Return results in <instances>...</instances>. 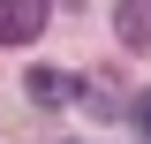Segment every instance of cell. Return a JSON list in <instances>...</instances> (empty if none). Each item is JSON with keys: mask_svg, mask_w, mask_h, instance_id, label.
Here are the masks:
<instances>
[{"mask_svg": "<svg viewBox=\"0 0 151 144\" xmlns=\"http://www.w3.org/2000/svg\"><path fill=\"white\" fill-rule=\"evenodd\" d=\"M136 121H144V137H151V91H144V99H136Z\"/></svg>", "mask_w": 151, "mask_h": 144, "instance_id": "277c9868", "label": "cell"}, {"mask_svg": "<svg viewBox=\"0 0 151 144\" xmlns=\"http://www.w3.org/2000/svg\"><path fill=\"white\" fill-rule=\"evenodd\" d=\"M113 31L129 38V46H151V8H121V15H113Z\"/></svg>", "mask_w": 151, "mask_h": 144, "instance_id": "3957f363", "label": "cell"}, {"mask_svg": "<svg viewBox=\"0 0 151 144\" xmlns=\"http://www.w3.org/2000/svg\"><path fill=\"white\" fill-rule=\"evenodd\" d=\"M23 91H30V106H76V99H83V84L60 76V68H30V76H23Z\"/></svg>", "mask_w": 151, "mask_h": 144, "instance_id": "6da1fadb", "label": "cell"}, {"mask_svg": "<svg viewBox=\"0 0 151 144\" xmlns=\"http://www.w3.org/2000/svg\"><path fill=\"white\" fill-rule=\"evenodd\" d=\"M38 31H45V8L38 0H0V38L8 46H30Z\"/></svg>", "mask_w": 151, "mask_h": 144, "instance_id": "7a4b0ae2", "label": "cell"}]
</instances>
